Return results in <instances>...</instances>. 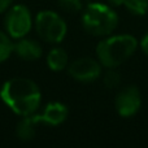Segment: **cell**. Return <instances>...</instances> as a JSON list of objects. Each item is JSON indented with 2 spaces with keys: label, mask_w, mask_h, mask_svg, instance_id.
<instances>
[{
  "label": "cell",
  "mask_w": 148,
  "mask_h": 148,
  "mask_svg": "<svg viewBox=\"0 0 148 148\" xmlns=\"http://www.w3.org/2000/svg\"><path fill=\"white\" fill-rule=\"evenodd\" d=\"M142 105L140 91L136 86H126L118 91L114 99V107L122 117H133L139 112Z\"/></svg>",
  "instance_id": "cell-6"
},
{
  "label": "cell",
  "mask_w": 148,
  "mask_h": 148,
  "mask_svg": "<svg viewBox=\"0 0 148 148\" xmlns=\"http://www.w3.org/2000/svg\"><path fill=\"white\" fill-rule=\"evenodd\" d=\"M13 52V43L10 42L9 36L0 31V62L5 61L10 53Z\"/></svg>",
  "instance_id": "cell-13"
},
{
  "label": "cell",
  "mask_w": 148,
  "mask_h": 148,
  "mask_svg": "<svg viewBox=\"0 0 148 148\" xmlns=\"http://www.w3.org/2000/svg\"><path fill=\"white\" fill-rule=\"evenodd\" d=\"M68 62H69L68 53L62 48H53L47 55V64H48L49 69L53 72L64 70L68 66Z\"/></svg>",
  "instance_id": "cell-11"
},
{
  "label": "cell",
  "mask_w": 148,
  "mask_h": 148,
  "mask_svg": "<svg viewBox=\"0 0 148 148\" xmlns=\"http://www.w3.org/2000/svg\"><path fill=\"white\" fill-rule=\"evenodd\" d=\"M59 4L65 12L75 13L82 9V0H59Z\"/></svg>",
  "instance_id": "cell-15"
},
{
  "label": "cell",
  "mask_w": 148,
  "mask_h": 148,
  "mask_svg": "<svg viewBox=\"0 0 148 148\" xmlns=\"http://www.w3.org/2000/svg\"><path fill=\"white\" fill-rule=\"evenodd\" d=\"M70 77L79 82H92L101 74V64L91 57H81L68 68Z\"/></svg>",
  "instance_id": "cell-7"
},
{
  "label": "cell",
  "mask_w": 148,
  "mask_h": 148,
  "mask_svg": "<svg viewBox=\"0 0 148 148\" xmlns=\"http://www.w3.org/2000/svg\"><path fill=\"white\" fill-rule=\"evenodd\" d=\"M138 48V40L135 36L125 35H108L96 47L97 60L101 66L107 69H116L129 60Z\"/></svg>",
  "instance_id": "cell-2"
},
{
  "label": "cell",
  "mask_w": 148,
  "mask_h": 148,
  "mask_svg": "<svg viewBox=\"0 0 148 148\" xmlns=\"http://www.w3.org/2000/svg\"><path fill=\"white\" fill-rule=\"evenodd\" d=\"M12 3H13V0H0V13L5 12L10 7Z\"/></svg>",
  "instance_id": "cell-17"
},
{
  "label": "cell",
  "mask_w": 148,
  "mask_h": 148,
  "mask_svg": "<svg viewBox=\"0 0 148 148\" xmlns=\"http://www.w3.org/2000/svg\"><path fill=\"white\" fill-rule=\"evenodd\" d=\"M122 5L136 16L146 14L148 10V0H123Z\"/></svg>",
  "instance_id": "cell-12"
},
{
  "label": "cell",
  "mask_w": 148,
  "mask_h": 148,
  "mask_svg": "<svg viewBox=\"0 0 148 148\" xmlns=\"http://www.w3.org/2000/svg\"><path fill=\"white\" fill-rule=\"evenodd\" d=\"M35 29L38 35L48 43L62 42L68 31L65 21L52 10H42L36 14Z\"/></svg>",
  "instance_id": "cell-4"
},
{
  "label": "cell",
  "mask_w": 148,
  "mask_h": 148,
  "mask_svg": "<svg viewBox=\"0 0 148 148\" xmlns=\"http://www.w3.org/2000/svg\"><path fill=\"white\" fill-rule=\"evenodd\" d=\"M104 84L107 88H116L121 83L120 73L116 72V69H108L107 73L104 74Z\"/></svg>",
  "instance_id": "cell-14"
},
{
  "label": "cell",
  "mask_w": 148,
  "mask_h": 148,
  "mask_svg": "<svg viewBox=\"0 0 148 148\" xmlns=\"http://www.w3.org/2000/svg\"><path fill=\"white\" fill-rule=\"evenodd\" d=\"M38 122H44L52 126H57L60 123H62L68 117V108L66 105H64L62 103H49L44 110L42 112V114L35 116Z\"/></svg>",
  "instance_id": "cell-8"
},
{
  "label": "cell",
  "mask_w": 148,
  "mask_h": 148,
  "mask_svg": "<svg viewBox=\"0 0 148 148\" xmlns=\"http://www.w3.org/2000/svg\"><path fill=\"white\" fill-rule=\"evenodd\" d=\"M140 48H142V51H143L144 53L148 56V33L143 36V38H142V40H140Z\"/></svg>",
  "instance_id": "cell-16"
},
{
  "label": "cell",
  "mask_w": 148,
  "mask_h": 148,
  "mask_svg": "<svg viewBox=\"0 0 148 148\" xmlns=\"http://www.w3.org/2000/svg\"><path fill=\"white\" fill-rule=\"evenodd\" d=\"M38 123L35 114L31 116H25L22 120L18 122L17 127H16V134H17L18 139L23 142L31 140L35 135V125Z\"/></svg>",
  "instance_id": "cell-10"
},
{
  "label": "cell",
  "mask_w": 148,
  "mask_h": 148,
  "mask_svg": "<svg viewBox=\"0 0 148 148\" xmlns=\"http://www.w3.org/2000/svg\"><path fill=\"white\" fill-rule=\"evenodd\" d=\"M33 26L30 10L25 5H14L5 16V29L12 38L21 39L29 34Z\"/></svg>",
  "instance_id": "cell-5"
},
{
  "label": "cell",
  "mask_w": 148,
  "mask_h": 148,
  "mask_svg": "<svg viewBox=\"0 0 148 148\" xmlns=\"http://www.w3.org/2000/svg\"><path fill=\"white\" fill-rule=\"evenodd\" d=\"M82 25L94 36H108L117 29L118 16L110 5L91 3L83 10Z\"/></svg>",
  "instance_id": "cell-3"
},
{
  "label": "cell",
  "mask_w": 148,
  "mask_h": 148,
  "mask_svg": "<svg viewBox=\"0 0 148 148\" xmlns=\"http://www.w3.org/2000/svg\"><path fill=\"white\" fill-rule=\"evenodd\" d=\"M3 101L18 116H31L38 110L42 94L35 82L27 78H13L7 81L0 90Z\"/></svg>",
  "instance_id": "cell-1"
},
{
  "label": "cell",
  "mask_w": 148,
  "mask_h": 148,
  "mask_svg": "<svg viewBox=\"0 0 148 148\" xmlns=\"http://www.w3.org/2000/svg\"><path fill=\"white\" fill-rule=\"evenodd\" d=\"M13 51L17 53L18 57L26 60V61H34L38 60L43 53L40 44L33 39H25L21 38L20 42L13 44Z\"/></svg>",
  "instance_id": "cell-9"
},
{
  "label": "cell",
  "mask_w": 148,
  "mask_h": 148,
  "mask_svg": "<svg viewBox=\"0 0 148 148\" xmlns=\"http://www.w3.org/2000/svg\"><path fill=\"white\" fill-rule=\"evenodd\" d=\"M108 3L110 5V7H121V5L123 4V0H108Z\"/></svg>",
  "instance_id": "cell-18"
}]
</instances>
